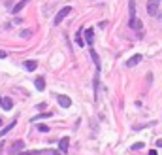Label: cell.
Returning <instances> with one entry per match:
<instances>
[{"label":"cell","instance_id":"25","mask_svg":"<svg viewBox=\"0 0 162 155\" xmlns=\"http://www.w3.org/2000/svg\"><path fill=\"white\" fill-rule=\"evenodd\" d=\"M149 155H157V149H151V151H149Z\"/></svg>","mask_w":162,"mask_h":155},{"label":"cell","instance_id":"22","mask_svg":"<svg viewBox=\"0 0 162 155\" xmlns=\"http://www.w3.org/2000/svg\"><path fill=\"white\" fill-rule=\"evenodd\" d=\"M8 57V53L6 51H2V49H0V59H6Z\"/></svg>","mask_w":162,"mask_h":155},{"label":"cell","instance_id":"4","mask_svg":"<svg viewBox=\"0 0 162 155\" xmlns=\"http://www.w3.org/2000/svg\"><path fill=\"white\" fill-rule=\"evenodd\" d=\"M138 62H142V55H132V57L126 61V68H134Z\"/></svg>","mask_w":162,"mask_h":155},{"label":"cell","instance_id":"8","mask_svg":"<svg viewBox=\"0 0 162 155\" xmlns=\"http://www.w3.org/2000/svg\"><path fill=\"white\" fill-rule=\"evenodd\" d=\"M128 15H130V19L128 21H132V19H136V4H134V0H128Z\"/></svg>","mask_w":162,"mask_h":155},{"label":"cell","instance_id":"9","mask_svg":"<svg viewBox=\"0 0 162 155\" xmlns=\"http://www.w3.org/2000/svg\"><path fill=\"white\" fill-rule=\"evenodd\" d=\"M59 104H60L62 108H70V106H72V100H70L68 96H64V95H60V96H59Z\"/></svg>","mask_w":162,"mask_h":155},{"label":"cell","instance_id":"19","mask_svg":"<svg viewBox=\"0 0 162 155\" xmlns=\"http://www.w3.org/2000/svg\"><path fill=\"white\" fill-rule=\"evenodd\" d=\"M38 130H40V132H49V127L44 125V123H40V125H38Z\"/></svg>","mask_w":162,"mask_h":155},{"label":"cell","instance_id":"12","mask_svg":"<svg viewBox=\"0 0 162 155\" xmlns=\"http://www.w3.org/2000/svg\"><path fill=\"white\" fill-rule=\"evenodd\" d=\"M0 106H2L4 110H12L13 108V100H12V98H2V104H0Z\"/></svg>","mask_w":162,"mask_h":155},{"label":"cell","instance_id":"26","mask_svg":"<svg viewBox=\"0 0 162 155\" xmlns=\"http://www.w3.org/2000/svg\"><path fill=\"white\" fill-rule=\"evenodd\" d=\"M19 155H30V153H28V151H21Z\"/></svg>","mask_w":162,"mask_h":155},{"label":"cell","instance_id":"15","mask_svg":"<svg viewBox=\"0 0 162 155\" xmlns=\"http://www.w3.org/2000/svg\"><path fill=\"white\" fill-rule=\"evenodd\" d=\"M128 27L134 28V30H138L139 27H142V21H139V19H132V21H128Z\"/></svg>","mask_w":162,"mask_h":155},{"label":"cell","instance_id":"21","mask_svg":"<svg viewBox=\"0 0 162 155\" xmlns=\"http://www.w3.org/2000/svg\"><path fill=\"white\" fill-rule=\"evenodd\" d=\"M91 55H92V61L96 62V66L100 64V61H98V55H96V51H91Z\"/></svg>","mask_w":162,"mask_h":155},{"label":"cell","instance_id":"27","mask_svg":"<svg viewBox=\"0 0 162 155\" xmlns=\"http://www.w3.org/2000/svg\"><path fill=\"white\" fill-rule=\"evenodd\" d=\"M0 153H2V144H0Z\"/></svg>","mask_w":162,"mask_h":155},{"label":"cell","instance_id":"2","mask_svg":"<svg viewBox=\"0 0 162 155\" xmlns=\"http://www.w3.org/2000/svg\"><path fill=\"white\" fill-rule=\"evenodd\" d=\"M23 148H25V142L23 140H15L12 144V148H9V153H12V155H19V151H23Z\"/></svg>","mask_w":162,"mask_h":155},{"label":"cell","instance_id":"28","mask_svg":"<svg viewBox=\"0 0 162 155\" xmlns=\"http://www.w3.org/2000/svg\"><path fill=\"white\" fill-rule=\"evenodd\" d=\"M0 104H2V96H0Z\"/></svg>","mask_w":162,"mask_h":155},{"label":"cell","instance_id":"6","mask_svg":"<svg viewBox=\"0 0 162 155\" xmlns=\"http://www.w3.org/2000/svg\"><path fill=\"white\" fill-rule=\"evenodd\" d=\"M68 146H70V138L66 136V138H60V142H59V149L64 153V151H68Z\"/></svg>","mask_w":162,"mask_h":155},{"label":"cell","instance_id":"17","mask_svg":"<svg viewBox=\"0 0 162 155\" xmlns=\"http://www.w3.org/2000/svg\"><path fill=\"white\" fill-rule=\"evenodd\" d=\"M30 155H53V151H49V149H41V151H30Z\"/></svg>","mask_w":162,"mask_h":155},{"label":"cell","instance_id":"13","mask_svg":"<svg viewBox=\"0 0 162 155\" xmlns=\"http://www.w3.org/2000/svg\"><path fill=\"white\" fill-rule=\"evenodd\" d=\"M53 114L51 112H45V114H38V115H34V117H32L30 121H32V123H36V121H40V119H45V117H51Z\"/></svg>","mask_w":162,"mask_h":155},{"label":"cell","instance_id":"18","mask_svg":"<svg viewBox=\"0 0 162 155\" xmlns=\"http://www.w3.org/2000/svg\"><path fill=\"white\" fill-rule=\"evenodd\" d=\"M30 36H32V30H28V28L21 30V38H30Z\"/></svg>","mask_w":162,"mask_h":155},{"label":"cell","instance_id":"3","mask_svg":"<svg viewBox=\"0 0 162 155\" xmlns=\"http://www.w3.org/2000/svg\"><path fill=\"white\" fill-rule=\"evenodd\" d=\"M158 2H160V0H149V4H147L149 15H157V12H158Z\"/></svg>","mask_w":162,"mask_h":155},{"label":"cell","instance_id":"23","mask_svg":"<svg viewBox=\"0 0 162 155\" xmlns=\"http://www.w3.org/2000/svg\"><path fill=\"white\" fill-rule=\"evenodd\" d=\"M155 146H157V148H162V138H160V140H157V144H155Z\"/></svg>","mask_w":162,"mask_h":155},{"label":"cell","instance_id":"24","mask_svg":"<svg viewBox=\"0 0 162 155\" xmlns=\"http://www.w3.org/2000/svg\"><path fill=\"white\" fill-rule=\"evenodd\" d=\"M53 155H62V151L60 149H53Z\"/></svg>","mask_w":162,"mask_h":155},{"label":"cell","instance_id":"14","mask_svg":"<svg viewBox=\"0 0 162 155\" xmlns=\"http://www.w3.org/2000/svg\"><path fill=\"white\" fill-rule=\"evenodd\" d=\"M75 43H77V46H85V43H87V42H85V38H83V34H81V30H77V34H75Z\"/></svg>","mask_w":162,"mask_h":155},{"label":"cell","instance_id":"20","mask_svg":"<svg viewBox=\"0 0 162 155\" xmlns=\"http://www.w3.org/2000/svg\"><path fill=\"white\" fill-rule=\"evenodd\" d=\"M143 146H145V144H143V142H136V144H134V146H132V149H134V151H136V149H142Z\"/></svg>","mask_w":162,"mask_h":155},{"label":"cell","instance_id":"7","mask_svg":"<svg viewBox=\"0 0 162 155\" xmlns=\"http://www.w3.org/2000/svg\"><path fill=\"white\" fill-rule=\"evenodd\" d=\"M28 2H32V0H21V2H17V4L13 6V9H12V12H13V13H19V12H21V9H23V8H25Z\"/></svg>","mask_w":162,"mask_h":155},{"label":"cell","instance_id":"5","mask_svg":"<svg viewBox=\"0 0 162 155\" xmlns=\"http://www.w3.org/2000/svg\"><path fill=\"white\" fill-rule=\"evenodd\" d=\"M85 42H87L89 46H92V42H94V30H92V28H87V30H85Z\"/></svg>","mask_w":162,"mask_h":155},{"label":"cell","instance_id":"10","mask_svg":"<svg viewBox=\"0 0 162 155\" xmlns=\"http://www.w3.org/2000/svg\"><path fill=\"white\" fill-rule=\"evenodd\" d=\"M34 85H36V89H38V91H44V89H45V80H44V78H36Z\"/></svg>","mask_w":162,"mask_h":155},{"label":"cell","instance_id":"1","mask_svg":"<svg viewBox=\"0 0 162 155\" xmlns=\"http://www.w3.org/2000/svg\"><path fill=\"white\" fill-rule=\"evenodd\" d=\"M70 12H72V8H70V6H66V8H62L60 12H59V13L55 15V19H53V25H60L62 21H64V19L68 17V13H70Z\"/></svg>","mask_w":162,"mask_h":155},{"label":"cell","instance_id":"11","mask_svg":"<svg viewBox=\"0 0 162 155\" xmlns=\"http://www.w3.org/2000/svg\"><path fill=\"white\" fill-rule=\"evenodd\" d=\"M23 66H25L27 70H36V68H38V62H36V61H25Z\"/></svg>","mask_w":162,"mask_h":155},{"label":"cell","instance_id":"16","mask_svg":"<svg viewBox=\"0 0 162 155\" xmlns=\"http://www.w3.org/2000/svg\"><path fill=\"white\" fill-rule=\"evenodd\" d=\"M13 127H15V121H12V123H9V125H8V127L4 129V130H0V138H2L4 134H8V132H9V130H12Z\"/></svg>","mask_w":162,"mask_h":155}]
</instances>
